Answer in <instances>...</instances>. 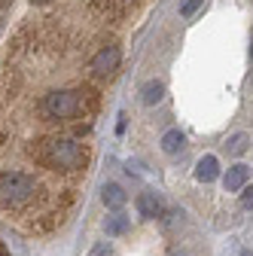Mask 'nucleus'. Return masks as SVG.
Segmentation results:
<instances>
[{
    "instance_id": "nucleus-12",
    "label": "nucleus",
    "mask_w": 253,
    "mask_h": 256,
    "mask_svg": "<svg viewBox=\"0 0 253 256\" xmlns=\"http://www.w3.org/2000/svg\"><path fill=\"white\" fill-rule=\"evenodd\" d=\"M94 256H110V247H104V244L94 247Z\"/></svg>"
},
{
    "instance_id": "nucleus-8",
    "label": "nucleus",
    "mask_w": 253,
    "mask_h": 256,
    "mask_svg": "<svg viewBox=\"0 0 253 256\" xmlns=\"http://www.w3.org/2000/svg\"><path fill=\"white\" fill-rule=\"evenodd\" d=\"M247 146H250V134L247 132H241V134H235L229 144H226V150L232 152V156H241V152H247Z\"/></svg>"
},
{
    "instance_id": "nucleus-11",
    "label": "nucleus",
    "mask_w": 253,
    "mask_h": 256,
    "mask_svg": "<svg viewBox=\"0 0 253 256\" xmlns=\"http://www.w3.org/2000/svg\"><path fill=\"white\" fill-rule=\"evenodd\" d=\"M241 204H244L247 210L253 208V186H247V189H244V198H241Z\"/></svg>"
},
{
    "instance_id": "nucleus-3",
    "label": "nucleus",
    "mask_w": 253,
    "mask_h": 256,
    "mask_svg": "<svg viewBox=\"0 0 253 256\" xmlns=\"http://www.w3.org/2000/svg\"><path fill=\"white\" fill-rule=\"evenodd\" d=\"M247 177H250V168L247 165H235V168H229V174H226V192H238L244 183H247Z\"/></svg>"
},
{
    "instance_id": "nucleus-5",
    "label": "nucleus",
    "mask_w": 253,
    "mask_h": 256,
    "mask_svg": "<svg viewBox=\"0 0 253 256\" xmlns=\"http://www.w3.org/2000/svg\"><path fill=\"white\" fill-rule=\"evenodd\" d=\"M101 198H104V204H107V208H122V204H125V192H122V186H119V183H107Z\"/></svg>"
},
{
    "instance_id": "nucleus-9",
    "label": "nucleus",
    "mask_w": 253,
    "mask_h": 256,
    "mask_svg": "<svg viewBox=\"0 0 253 256\" xmlns=\"http://www.w3.org/2000/svg\"><path fill=\"white\" fill-rule=\"evenodd\" d=\"M104 229H107V235H122L125 229H128V220H125L122 214H116V216H110L104 222Z\"/></svg>"
},
{
    "instance_id": "nucleus-15",
    "label": "nucleus",
    "mask_w": 253,
    "mask_h": 256,
    "mask_svg": "<svg viewBox=\"0 0 253 256\" xmlns=\"http://www.w3.org/2000/svg\"><path fill=\"white\" fill-rule=\"evenodd\" d=\"M171 256H183V253H171Z\"/></svg>"
},
{
    "instance_id": "nucleus-6",
    "label": "nucleus",
    "mask_w": 253,
    "mask_h": 256,
    "mask_svg": "<svg viewBox=\"0 0 253 256\" xmlns=\"http://www.w3.org/2000/svg\"><path fill=\"white\" fill-rule=\"evenodd\" d=\"M162 92H165V86L159 80H150L144 86V104H159L162 101Z\"/></svg>"
},
{
    "instance_id": "nucleus-1",
    "label": "nucleus",
    "mask_w": 253,
    "mask_h": 256,
    "mask_svg": "<svg viewBox=\"0 0 253 256\" xmlns=\"http://www.w3.org/2000/svg\"><path fill=\"white\" fill-rule=\"evenodd\" d=\"M119 61H122V49L116 43H101L98 49L92 52V58H88V70L98 80H104V76L119 70Z\"/></svg>"
},
{
    "instance_id": "nucleus-13",
    "label": "nucleus",
    "mask_w": 253,
    "mask_h": 256,
    "mask_svg": "<svg viewBox=\"0 0 253 256\" xmlns=\"http://www.w3.org/2000/svg\"><path fill=\"white\" fill-rule=\"evenodd\" d=\"M30 4H49V0H30Z\"/></svg>"
},
{
    "instance_id": "nucleus-4",
    "label": "nucleus",
    "mask_w": 253,
    "mask_h": 256,
    "mask_svg": "<svg viewBox=\"0 0 253 256\" xmlns=\"http://www.w3.org/2000/svg\"><path fill=\"white\" fill-rule=\"evenodd\" d=\"M216 174H220L216 158H214V156H204L202 162H198V168H196V177H198L202 183H210V180H216Z\"/></svg>"
},
{
    "instance_id": "nucleus-10",
    "label": "nucleus",
    "mask_w": 253,
    "mask_h": 256,
    "mask_svg": "<svg viewBox=\"0 0 253 256\" xmlns=\"http://www.w3.org/2000/svg\"><path fill=\"white\" fill-rule=\"evenodd\" d=\"M198 6H202V0H183V4H180V16H183V18H189Z\"/></svg>"
},
{
    "instance_id": "nucleus-7",
    "label": "nucleus",
    "mask_w": 253,
    "mask_h": 256,
    "mask_svg": "<svg viewBox=\"0 0 253 256\" xmlns=\"http://www.w3.org/2000/svg\"><path fill=\"white\" fill-rule=\"evenodd\" d=\"M162 150H165L168 156L180 152V150H183V134H180V132H168V134L162 138Z\"/></svg>"
},
{
    "instance_id": "nucleus-14",
    "label": "nucleus",
    "mask_w": 253,
    "mask_h": 256,
    "mask_svg": "<svg viewBox=\"0 0 253 256\" xmlns=\"http://www.w3.org/2000/svg\"><path fill=\"white\" fill-rule=\"evenodd\" d=\"M241 256H253V253H250V250H244V253H241Z\"/></svg>"
},
{
    "instance_id": "nucleus-2",
    "label": "nucleus",
    "mask_w": 253,
    "mask_h": 256,
    "mask_svg": "<svg viewBox=\"0 0 253 256\" xmlns=\"http://www.w3.org/2000/svg\"><path fill=\"white\" fill-rule=\"evenodd\" d=\"M138 214L146 216V220L162 214V202L156 198V192H140V196H138Z\"/></svg>"
}]
</instances>
